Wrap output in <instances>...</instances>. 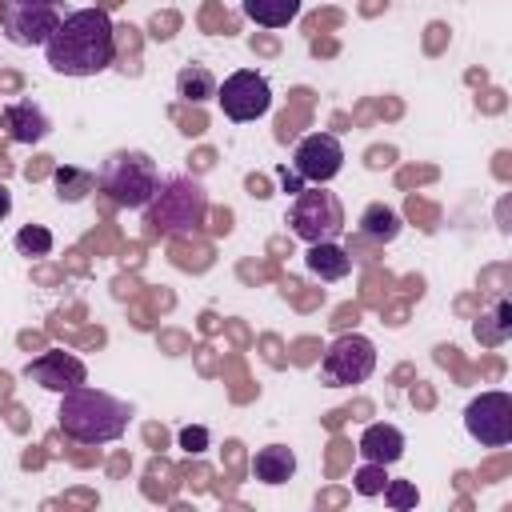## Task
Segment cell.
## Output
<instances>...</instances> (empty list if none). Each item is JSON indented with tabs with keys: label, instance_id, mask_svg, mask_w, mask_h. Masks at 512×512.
Returning <instances> with one entry per match:
<instances>
[{
	"label": "cell",
	"instance_id": "cell-1",
	"mask_svg": "<svg viewBox=\"0 0 512 512\" xmlns=\"http://www.w3.org/2000/svg\"><path fill=\"white\" fill-rule=\"evenodd\" d=\"M44 56L60 76H96L116 60V24L104 8H76L44 40Z\"/></svg>",
	"mask_w": 512,
	"mask_h": 512
},
{
	"label": "cell",
	"instance_id": "cell-2",
	"mask_svg": "<svg viewBox=\"0 0 512 512\" xmlns=\"http://www.w3.org/2000/svg\"><path fill=\"white\" fill-rule=\"evenodd\" d=\"M128 420H132V408L104 388L80 384L72 392H60L56 424L76 444H112L128 432Z\"/></svg>",
	"mask_w": 512,
	"mask_h": 512
},
{
	"label": "cell",
	"instance_id": "cell-3",
	"mask_svg": "<svg viewBox=\"0 0 512 512\" xmlns=\"http://www.w3.org/2000/svg\"><path fill=\"white\" fill-rule=\"evenodd\" d=\"M208 216V192L192 176H164L144 204V220L160 236H188Z\"/></svg>",
	"mask_w": 512,
	"mask_h": 512
},
{
	"label": "cell",
	"instance_id": "cell-4",
	"mask_svg": "<svg viewBox=\"0 0 512 512\" xmlns=\"http://www.w3.org/2000/svg\"><path fill=\"white\" fill-rule=\"evenodd\" d=\"M160 184V168L148 152L140 148H124V152H112L100 172H96V188L116 204V208H144L152 200Z\"/></svg>",
	"mask_w": 512,
	"mask_h": 512
},
{
	"label": "cell",
	"instance_id": "cell-5",
	"mask_svg": "<svg viewBox=\"0 0 512 512\" xmlns=\"http://www.w3.org/2000/svg\"><path fill=\"white\" fill-rule=\"evenodd\" d=\"M288 228L296 240L304 244H320V240H336L344 232V204L336 192H328L324 184H304L292 204H288Z\"/></svg>",
	"mask_w": 512,
	"mask_h": 512
},
{
	"label": "cell",
	"instance_id": "cell-6",
	"mask_svg": "<svg viewBox=\"0 0 512 512\" xmlns=\"http://www.w3.org/2000/svg\"><path fill=\"white\" fill-rule=\"evenodd\" d=\"M376 372V344L360 332H348V336H336L320 360V380L328 388H352V384H364L368 376Z\"/></svg>",
	"mask_w": 512,
	"mask_h": 512
},
{
	"label": "cell",
	"instance_id": "cell-7",
	"mask_svg": "<svg viewBox=\"0 0 512 512\" xmlns=\"http://www.w3.org/2000/svg\"><path fill=\"white\" fill-rule=\"evenodd\" d=\"M60 20V0H0V28L20 48L44 44Z\"/></svg>",
	"mask_w": 512,
	"mask_h": 512
},
{
	"label": "cell",
	"instance_id": "cell-8",
	"mask_svg": "<svg viewBox=\"0 0 512 512\" xmlns=\"http://www.w3.org/2000/svg\"><path fill=\"white\" fill-rule=\"evenodd\" d=\"M464 432L480 448H508L512 444V396L500 388L472 396L464 408Z\"/></svg>",
	"mask_w": 512,
	"mask_h": 512
},
{
	"label": "cell",
	"instance_id": "cell-9",
	"mask_svg": "<svg viewBox=\"0 0 512 512\" xmlns=\"http://www.w3.org/2000/svg\"><path fill=\"white\" fill-rule=\"evenodd\" d=\"M216 104L224 108L228 120L248 124V120H260L272 108V88L260 72L240 68V72L224 76V84H216Z\"/></svg>",
	"mask_w": 512,
	"mask_h": 512
},
{
	"label": "cell",
	"instance_id": "cell-10",
	"mask_svg": "<svg viewBox=\"0 0 512 512\" xmlns=\"http://www.w3.org/2000/svg\"><path fill=\"white\" fill-rule=\"evenodd\" d=\"M344 168V148L332 132H308L296 148H292V176L296 184H328L336 172Z\"/></svg>",
	"mask_w": 512,
	"mask_h": 512
},
{
	"label": "cell",
	"instance_id": "cell-11",
	"mask_svg": "<svg viewBox=\"0 0 512 512\" xmlns=\"http://www.w3.org/2000/svg\"><path fill=\"white\" fill-rule=\"evenodd\" d=\"M24 376H28L32 384L48 388V392H72V388L88 384V368H84V360L72 356V352H60V348L40 352L36 360H28V364H24Z\"/></svg>",
	"mask_w": 512,
	"mask_h": 512
},
{
	"label": "cell",
	"instance_id": "cell-12",
	"mask_svg": "<svg viewBox=\"0 0 512 512\" xmlns=\"http://www.w3.org/2000/svg\"><path fill=\"white\" fill-rule=\"evenodd\" d=\"M4 128L16 144H40L52 132V120L36 100H12L4 108Z\"/></svg>",
	"mask_w": 512,
	"mask_h": 512
},
{
	"label": "cell",
	"instance_id": "cell-13",
	"mask_svg": "<svg viewBox=\"0 0 512 512\" xmlns=\"http://www.w3.org/2000/svg\"><path fill=\"white\" fill-rule=\"evenodd\" d=\"M360 456L364 460H372V464H396L400 456H404V432L396 428V424H368L364 432H360Z\"/></svg>",
	"mask_w": 512,
	"mask_h": 512
},
{
	"label": "cell",
	"instance_id": "cell-14",
	"mask_svg": "<svg viewBox=\"0 0 512 512\" xmlns=\"http://www.w3.org/2000/svg\"><path fill=\"white\" fill-rule=\"evenodd\" d=\"M304 264H308V272H312L316 280H324V284H336V280H344V276L352 272V256H348V252H344L336 240L308 244Z\"/></svg>",
	"mask_w": 512,
	"mask_h": 512
},
{
	"label": "cell",
	"instance_id": "cell-15",
	"mask_svg": "<svg viewBox=\"0 0 512 512\" xmlns=\"http://www.w3.org/2000/svg\"><path fill=\"white\" fill-rule=\"evenodd\" d=\"M252 476L260 484H288L296 476V452L288 444H264V448H256Z\"/></svg>",
	"mask_w": 512,
	"mask_h": 512
},
{
	"label": "cell",
	"instance_id": "cell-16",
	"mask_svg": "<svg viewBox=\"0 0 512 512\" xmlns=\"http://www.w3.org/2000/svg\"><path fill=\"white\" fill-rule=\"evenodd\" d=\"M400 228H404L400 212L388 208V204H380V200L360 212V236H368V240H376V244H392V240L400 236Z\"/></svg>",
	"mask_w": 512,
	"mask_h": 512
},
{
	"label": "cell",
	"instance_id": "cell-17",
	"mask_svg": "<svg viewBox=\"0 0 512 512\" xmlns=\"http://www.w3.org/2000/svg\"><path fill=\"white\" fill-rule=\"evenodd\" d=\"M176 92L188 104H208V100H216V76L204 64H184L176 72Z\"/></svg>",
	"mask_w": 512,
	"mask_h": 512
},
{
	"label": "cell",
	"instance_id": "cell-18",
	"mask_svg": "<svg viewBox=\"0 0 512 512\" xmlns=\"http://www.w3.org/2000/svg\"><path fill=\"white\" fill-rule=\"evenodd\" d=\"M244 16L260 28H284L300 16V0H244Z\"/></svg>",
	"mask_w": 512,
	"mask_h": 512
},
{
	"label": "cell",
	"instance_id": "cell-19",
	"mask_svg": "<svg viewBox=\"0 0 512 512\" xmlns=\"http://www.w3.org/2000/svg\"><path fill=\"white\" fill-rule=\"evenodd\" d=\"M472 332H476V340H480V344L500 348V344L512 336V304H508V300H496V304H492V312H488V316H480Z\"/></svg>",
	"mask_w": 512,
	"mask_h": 512
},
{
	"label": "cell",
	"instance_id": "cell-20",
	"mask_svg": "<svg viewBox=\"0 0 512 512\" xmlns=\"http://www.w3.org/2000/svg\"><path fill=\"white\" fill-rule=\"evenodd\" d=\"M52 180H56V196L60 200H84L96 188V172H84V168H72V164H60L52 172Z\"/></svg>",
	"mask_w": 512,
	"mask_h": 512
},
{
	"label": "cell",
	"instance_id": "cell-21",
	"mask_svg": "<svg viewBox=\"0 0 512 512\" xmlns=\"http://www.w3.org/2000/svg\"><path fill=\"white\" fill-rule=\"evenodd\" d=\"M16 252L20 256H48L52 252V232L44 224H24L16 232Z\"/></svg>",
	"mask_w": 512,
	"mask_h": 512
},
{
	"label": "cell",
	"instance_id": "cell-22",
	"mask_svg": "<svg viewBox=\"0 0 512 512\" xmlns=\"http://www.w3.org/2000/svg\"><path fill=\"white\" fill-rule=\"evenodd\" d=\"M352 484H356V492H360V496H380V492H384V484H388V472H384V464L364 460V464L356 468Z\"/></svg>",
	"mask_w": 512,
	"mask_h": 512
},
{
	"label": "cell",
	"instance_id": "cell-23",
	"mask_svg": "<svg viewBox=\"0 0 512 512\" xmlns=\"http://www.w3.org/2000/svg\"><path fill=\"white\" fill-rule=\"evenodd\" d=\"M380 496H384V504H388V508H396V512H404V508H416V504H420V492H416V484H412V480H388Z\"/></svg>",
	"mask_w": 512,
	"mask_h": 512
},
{
	"label": "cell",
	"instance_id": "cell-24",
	"mask_svg": "<svg viewBox=\"0 0 512 512\" xmlns=\"http://www.w3.org/2000/svg\"><path fill=\"white\" fill-rule=\"evenodd\" d=\"M180 448L184 452H204L208 448V428H180Z\"/></svg>",
	"mask_w": 512,
	"mask_h": 512
},
{
	"label": "cell",
	"instance_id": "cell-25",
	"mask_svg": "<svg viewBox=\"0 0 512 512\" xmlns=\"http://www.w3.org/2000/svg\"><path fill=\"white\" fill-rule=\"evenodd\" d=\"M12 212V192H8V184H0V220Z\"/></svg>",
	"mask_w": 512,
	"mask_h": 512
}]
</instances>
